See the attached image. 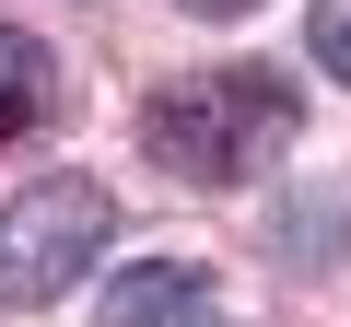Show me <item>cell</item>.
Masks as SVG:
<instances>
[{
  "label": "cell",
  "instance_id": "obj_1",
  "mask_svg": "<svg viewBox=\"0 0 351 327\" xmlns=\"http://www.w3.org/2000/svg\"><path fill=\"white\" fill-rule=\"evenodd\" d=\"M304 129V82L234 59V70H188V82H152L141 94V152L164 164L176 187H258L269 164Z\"/></svg>",
  "mask_w": 351,
  "mask_h": 327
},
{
  "label": "cell",
  "instance_id": "obj_2",
  "mask_svg": "<svg viewBox=\"0 0 351 327\" xmlns=\"http://www.w3.org/2000/svg\"><path fill=\"white\" fill-rule=\"evenodd\" d=\"M106 246H117V199H106L94 176H36V187H12V199H0V304L36 315V304L82 292Z\"/></svg>",
  "mask_w": 351,
  "mask_h": 327
},
{
  "label": "cell",
  "instance_id": "obj_3",
  "mask_svg": "<svg viewBox=\"0 0 351 327\" xmlns=\"http://www.w3.org/2000/svg\"><path fill=\"white\" fill-rule=\"evenodd\" d=\"M94 327H223V292H211L199 257H141V269L106 280Z\"/></svg>",
  "mask_w": 351,
  "mask_h": 327
},
{
  "label": "cell",
  "instance_id": "obj_4",
  "mask_svg": "<svg viewBox=\"0 0 351 327\" xmlns=\"http://www.w3.org/2000/svg\"><path fill=\"white\" fill-rule=\"evenodd\" d=\"M47 117H59V59H47V36L0 24V152H12V140H36Z\"/></svg>",
  "mask_w": 351,
  "mask_h": 327
},
{
  "label": "cell",
  "instance_id": "obj_5",
  "mask_svg": "<svg viewBox=\"0 0 351 327\" xmlns=\"http://www.w3.org/2000/svg\"><path fill=\"white\" fill-rule=\"evenodd\" d=\"M304 47H316L328 82H351V0H316V12H304Z\"/></svg>",
  "mask_w": 351,
  "mask_h": 327
},
{
  "label": "cell",
  "instance_id": "obj_6",
  "mask_svg": "<svg viewBox=\"0 0 351 327\" xmlns=\"http://www.w3.org/2000/svg\"><path fill=\"white\" fill-rule=\"evenodd\" d=\"M176 12H199V24H234V12H258V0H176Z\"/></svg>",
  "mask_w": 351,
  "mask_h": 327
}]
</instances>
